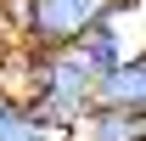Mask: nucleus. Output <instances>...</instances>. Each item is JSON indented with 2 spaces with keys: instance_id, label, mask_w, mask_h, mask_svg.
<instances>
[{
  "instance_id": "39448f33",
  "label": "nucleus",
  "mask_w": 146,
  "mask_h": 141,
  "mask_svg": "<svg viewBox=\"0 0 146 141\" xmlns=\"http://www.w3.org/2000/svg\"><path fill=\"white\" fill-rule=\"evenodd\" d=\"M73 51L84 56V68L90 73H107V68H118V62H124V28H118V17H101L96 23V28H84V34L73 40Z\"/></svg>"
},
{
  "instance_id": "f257e3e1",
  "label": "nucleus",
  "mask_w": 146,
  "mask_h": 141,
  "mask_svg": "<svg viewBox=\"0 0 146 141\" xmlns=\"http://www.w3.org/2000/svg\"><path fill=\"white\" fill-rule=\"evenodd\" d=\"M90 85H96V73L84 68V56L73 51V45L28 51L23 56V90H17V102L28 107L34 119H45L51 130L73 136V130L84 124V113H90Z\"/></svg>"
},
{
  "instance_id": "20e7f679",
  "label": "nucleus",
  "mask_w": 146,
  "mask_h": 141,
  "mask_svg": "<svg viewBox=\"0 0 146 141\" xmlns=\"http://www.w3.org/2000/svg\"><path fill=\"white\" fill-rule=\"evenodd\" d=\"M73 136H84V141H146V107H90Z\"/></svg>"
},
{
  "instance_id": "423d86ee",
  "label": "nucleus",
  "mask_w": 146,
  "mask_h": 141,
  "mask_svg": "<svg viewBox=\"0 0 146 141\" xmlns=\"http://www.w3.org/2000/svg\"><path fill=\"white\" fill-rule=\"evenodd\" d=\"M0 141H68V136L51 130L45 119H34L11 90H0Z\"/></svg>"
},
{
  "instance_id": "0eeeda50",
  "label": "nucleus",
  "mask_w": 146,
  "mask_h": 141,
  "mask_svg": "<svg viewBox=\"0 0 146 141\" xmlns=\"http://www.w3.org/2000/svg\"><path fill=\"white\" fill-rule=\"evenodd\" d=\"M68 141H84V136H68Z\"/></svg>"
},
{
  "instance_id": "f03ea898",
  "label": "nucleus",
  "mask_w": 146,
  "mask_h": 141,
  "mask_svg": "<svg viewBox=\"0 0 146 141\" xmlns=\"http://www.w3.org/2000/svg\"><path fill=\"white\" fill-rule=\"evenodd\" d=\"M101 17H118V0H17V40L23 51H56Z\"/></svg>"
},
{
  "instance_id": "7ed1b4c3",
  "label": "nucleus",
  "mask_w": 146,
  "mask_h": 141,
  "mask_svg": "<svg viewBox=\"0 0 146 141\" xmlns=\"http://www.w3.org/2000/svg\"><path fill=\"white\" fill-rule=\"evenodd\" d=\"M90 107H146V68H141V51H129L118 68L96 73Z\"/></svg>"
}]
</instances>
